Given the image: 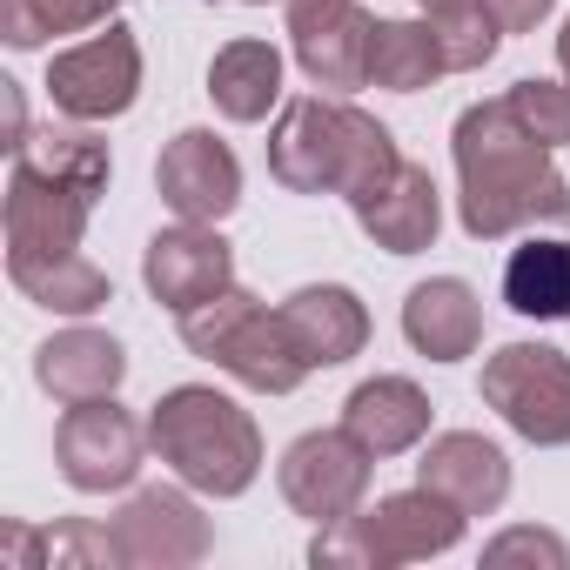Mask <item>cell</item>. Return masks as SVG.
I'll return each instance as SVG.
<instances>
[{"label":"cell","instance_id":"1","mask_svg":"<svg viewBox=\"0 0 570 570\" xmlns=\"http://www.w3.org/2000/svg\"><path fill=\"white\" fill-rule=\"evenodd\" d=\"M450 155H456V215L470 242H503L537 222H570V181L550 161V148L517 121L510 95L463 108Z\"/></svg>","mask_w":570,"mask_h":570},{"label":"cell","instance_id":"2","mask_svg":"<svg viewBox=\"0 0 570 570\" xmlns=\"http://www.w3.org/2000/svg\"><path fill=\"white\" fill-rule=\"evenodd\" d=\"M95 202L101 195H88L81 181L48 175L41 161L14 155V175H8V275L28 303H41L55 316H95V309L115 303L108 268H95L81 255Z\"/></svg>","mask_w":570,"mask_h":570},{"label":"cell","instance_id":"3","mask_svg":"<svg viewBox=\"0 0 570 570\" xmlns=\"http://www.w3.org/2000/svg\"><path fill=\"white\" fill-rule=\"evenodd\" d=\"M396 168H403L396 135L343 95H303L268 128V175L289 195H343L356 208Z\"/></svg>","mask_w":570,"mask_h":570},{"label":"cell","instance_id":"4","mask_svg":"<svg viewBox=\"0 0 570 570\" xmlns=\"http://www.w3.org/2000/svg\"><path fill=\"white\" fill-rule=\"evenodd\" d=\"M148 443L155 456L202 497H242L262 476V430L255 416L208 390V383H181L148 410Z\"/></svg>","mask_w":570,"mask_h":570},{"label":"cell","instance_id":"5","mask_svg":"<svg viewBox=\"0 0 570 570\" xmlns=\"http://www.w3.org/2000/svg\"><path fill=\"white\" fill-rule=\"evenodd\" d=\"M463 510L450 497H436L430 483L383 497L376 510H356L343 523H316L309 563L316 570H396V563H423L463 543Z\"/></svg>","mask_w":570,"mask_h":570},{"label":"cell","instance_id":"6","mask_svg":"<svg viewBox=\"0 0 570 570\" xmlns=\"http://www.w3.org/2000/svg\"><path fill=\"white\" fill-rule=\"evenodd\" d=\"M175 323H181L188 356L215 363V370L235 376L242 390L289 396V390H303V376H309V363H303L289 323H282V309L255 303L248 289H222L215 303H202V309H188V316H175Z\"/></svg>","mask_w":570,"mask_h":570},{"label":"cell","instance_id":"7","mask_svg":"<svg viewBox=\"0 0 570 570\" xmlns=\"http://www.w3.org/2000/svg\"><path fill=\"white\" fill-rule=\"evenodd\" d=\"M483 403L537 450L570 443V356L550 343H503L483 363Z\"/></svg>","mask_w":570,"mask_h":570},{"label":"cell","instance_id":"8","mask_svg":"<svg viewBox=\"0 0 570 570\" xmlns=\"http://www.w3.org/2000/svg\"><path fill=\"white\" fill-rule=\"evenodd\" d=\"M48 101H55V115L88 121V128L95 121H121L141 101V41L121 21H108L101 35L61 48L48 61Z\"/></svg>","mask_w":570,"mask_h":570},{"label":"cell","instance_id":"9","mask_svg":"<svg viewBox=\"0 0 570 570\" xmlns=\"http://www.w3.org/2000/svg\"><path fill=\"white\" fill-rule=\"evenodd\" d=\"M148 430L115 403V396H95V403H68L61 423H55V463L61 476L81 490V497H108V490H128L141 476V456H148Z\"/></svg>","mask_w":570,"mask_h":570},{"label":"cell","instance_id":"10","mask_svg":"<svg viewBox=\"0 0 570 570\" xmlns=\"http://www.w3.org/2000/svg\"><path fill=\"white\" fill-rule=\"evenodd\" d=\"M370 470H376V456H370L350 430H309V436H296L289 450H282L275 483H282V503H289L296 517H309V523H343V517L363 510Z\"/></svg>","mask_w":570,"mask_h":570},{"label":"cell","instance_id":"11","mask_svg":"<svg viewBox=\"0 0 570 570\" xmlns=\"http://www.w3.org/2000/svg\"><path fill=\"white\" fill-rule=\"evenodd\" d=\"M108 530H115V543H121V563H135V570H188V563H202V557L215 550V523L195 510L188 483H181V490H168V483L135 490V497L115 510Z\"/></svg>","mask_w":570,"mask_h":570},{"label":"cell","instance_id":"12","mask_svg":"<svg viewBox=\"0 0 570 570\" xmlns=\"http://www.w3.org/2000/svg\"><path fill=\"white\" fill-rule=\"evenodd\" d=\"M141 282L168 316H188L222 289H235V248L222 242L215 222H175L141 248Z\"/></svg>","mask_w":570,"mask_h":570},{"label":"cell","instance_id":"13","mask_svg":"<svg viewBox=\"0 0 570 570\" xmlns=\"http://www.w3.org/2000/svg\"><path fill=\"white\" fill-rule=\"evenodd\" d=\"M370 35L376 21L356 0H289V55L323 95L370 88Z\"/></svg>","mask_w":570,"mask_h":570},{"label":"cell","instance_id":"14","mask_svg":"<svg viewBox=\"0 0 570 570\" xmlns=\"http://www.w3.org/2000/svg\"><path fill=\"white\" fill-rule=\"evenodd\" d=\"M155 188L175 222H228L242 208V161L215 128H181L155 161Z\"/></svg>","mask_w":570,"mask_h":570},{"label":"cell","instance_id":"15","mask_svg":"<svg viewBox=\"0 0 570 570\" xmlns=\"http://www.w3.org/2000/svg\"><path fill=\"white\" fill-rule=\"evenodd\" d=\"M416 483L450 497L463 517H497L510 503V456L476 430H443L416 456Z\"/></svg>","mask_w":570,"mask_h":570},{"label":"cell","instance_id":"16","mask_svg":"<svg viewBox=\"0 0 570 570\" xmlns=\"http://www.w3.org/2000/svg\"><path fill=\"white\" fill-rule=\"evenodd\" d=\"M282 323H289L309 370H343V363H356L370 350V309L356 303V289H343V282H309V289H296L282 303Z\"/></svg>","mask_w":570,"mask_h":570},{"label":"cell","instance_id":"17","mask_svg":"<svg viewBox=\"0 0 570 570\" xmlns=\"http://www.w3.org/2000/svg\"><path fill=\"white\" fill-rule=\"evenodd\" d=\"M403 336L430 363H463L483 343V303L463 275H430L403 296Z\"/></svg>","mask_w":570,"mask_h":570},{"label":"cell","instance_id":"18","mask_svg":"<svg viewBox=\"0 0 570 570\" xmlns=\"http://www.w3.org/2000/svg\"><path fill=\"white\" fill-rule=\"evenodd\" d=\"M350 215H356V228H363L376 248H390V255H423V248H436V235H443V195H436L430 168H416V161H403V168H396L370 202H356Z\"/></svg>","mask_w":570,"mask_h":570},{"label":"cell","instance_id":"19","mask_svg":"<svg viewBox=\"0 0 570 570\" xmlns=\"http://www.w3.org/2000/svg\"><path fill=\"white\" fill-rule=\"evenodd\" d=\"M35 383L55 403H95L128 383V350L108 330H61L35 350Z\"/></svg>","mask_w":570,"mask_h":570},{"label":"cell","instance_id":"20","mask_svg":"<svg viewBox=\"0 0 570 570\" xmlns=\"http://www.w3.org/2000/svg\"><path fill=\"white\" fill-rule=\"evenodd\" d=\"M343 430L383 463V456H403L430 436V396L410 383V376H370L350 390L343 403Z\"/></svg>","mask_w":570,"mask_h":570},{"label":"cell","instance_id":"21","mask_svg":"<svg viewBox=\"0 0 570 570\" xmlns=\"http://www.w3.org/2000/svg\"><path fill=\"white\" fill-rule=\"evenodd\" d=\"M208 101L222 108V121H242V128L268 121V108L282 101V55L268 41H255V35L215 48V61H208Z\"/></svg>","mask_w":570,"mask_h":570},{"label":"cell","instance_id":"22","mask_svg":"<svg viewBox=\"0 0 570 570\" xmlns=\"http://www.w3.org/2000/svg\"><path fill=\"white\" fill-rule=\"evenodd\" d=\"M8 563L14 570H101V563H121V543L108 523H55V530H28V523H8Z\"/></svg>","mask_w":570,"mask_h":570},{"label":"cell","instance_id":"23","mask_svg":"<svg viewBox=\"0 0 570 570\" xmlns=\"http://www.w3.org/2000/svg\"><path fill=\"white\" fill-rule=\"evenodd\" d=\"M503 303L530 323H570V242H523L503 262Z\"/></svg>","mask_w":570,"mask_h":570},{"label":"cell","instance_id":"24","mask_svg":"<svg viewBox=\"0 0 570 570\" xmlns=\"http://www.w3.org/2000/svg\"><path fill=\"white\" fill-rule=\"evenodd\" d=\"M443 48H436V28L430 21H376L370 35V88H390V95H416L430 81H443Z\"/></svg>","mask_w":570,"mask_h":570},{"label":"cell","instance_id":"25","mask_svg":"<svg viewBox=\"0 0 570 570\" xmlns=\"http://www.w3.org/2000/svg\"><path fill=\"white\" fill-rule=\"evenodd\" d=\"M121 14V0H0V41L14 55L48 48L55 35H88Z\"/></svg>","mask_w":570,"mask_h":570},{"label":"cell","instance_id":"26","mask_svg":"<svg viewBox=\"0 0 570 570\" xmlns=\"http://www.w3.org/2000/svg\"><path fill=\"white\" fill-rule=\"evenodd\" d=\"M423 21L436 28V48H443V68H450V75L490 68V55H497V41H503V28L490 21L483 0H476V8H450V14H423Z\"/></svg>","mask_w":570,"mask_h":570},{"label":"cell","instance_id":"27","mask_svg":"<svg viewBox=\"0 0 570 570\" xmlns=\"http://www.w3.org/2000/svg\"><path fill=\"white\" fill-rule=\"evenodd\" d=\"M510 108L543 148H570V81H517Z\"/></svg>","mask_w":570,"mask_h":570},{"label":"cell","instance_id":"28","mask_svg":"<svg viewBox=\"0 0 570 570\" xmlns=\"http://www.w3.org/2000/svg\"><path fill=\"white\" fill-rule=\"evenodd\" d=\"M483 563L490 570H510V563H543V570H570V543L557 537V530H537V523H517V530H503V537H490L483 543Z\"/></svg>","mask_w":570,"mask_h":570},{"label":"cell","instance_id":"29","mask_svg":"<svg viewBox=\"0 0 570 570\" xmlns=\"http://www.w3.org/2000/svg\"><path fill=\"white\" fill-rule=\"evenodd\" d=\"M483 8H490V21H497L503 35H537V28L550 21L557 0H483Z\"/></svg>","mask_w":570,"mask_h":570},{"label":"cell","instance_id":"30","mask_svg":"<svg viewBox=\"0 0 570 570\" xmlns=\"http://www.w3.org/2000/svg\"><path fill=\"white\" fill-rule=\"evenodd\" d=\"M28 141V121H21V88L8 81V148H21Z\"/></svg>","mask_w":570,"mask_h":570},{"label":"cell","instance_id":"31","mask_svg":"<svg viewBox=\"0 0 570 570\" xmlns=\"http://www.w3.org/2000/svg\"><path fill=\"white\" fill-rule=\"evenodd\" d=\"M423 14H450V8H476V0H416Z\"/></svg>","mask_w":570,"mask_h":570},{"label":"cell","instance_id":"32","mask_svg":"<svg viewBox=\"0 0 570 570\" xmlns=\"http://www.w3.org/2000/svg\"><path fill=\"white\" fill-rule=\"evenodd\" d=\"M557 68H563V81H570V21H563V35H557Z\"/></svg>","mask_w":570,"mask_h":570},{"label":"cell","instance_id":"33","mask_svg":"<svg viewBox=\"0 0 570 570\" xmlns=\"http://www.w3.org/2000/svg\"><path fill=\"white\" fill-rule=\"evenodd\" d=\"M228 8H268V0H228Z\"/></svg>","mask_w":570,"mask_h":570}]
</instances>
